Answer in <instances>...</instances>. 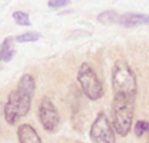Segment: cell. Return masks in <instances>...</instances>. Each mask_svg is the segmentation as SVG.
I'll use <instances>...</instances> for the list:
<instances>
[{
	"instance_id": "cell-4",
	"label": "cell",
	"mask_w": 149,
	"mask_h": 143,
	"mask_svg": "<svg viewBox=\"0 0 149 143\" xmlns=\"http://www.w3.org/2000/svg\"><path fill=\"white\" fill-rule=\"evenodd\" d=\"M79 81L84 94L91 101H97L103 95V87L95 72L86 63H83L77 72Z\"/></svg>"
},
{
	"instance_id": "cell-12",
	"label": "cell",
	"mask_w": 149,
	"mask_h": 143,
	"mask_svg": "<svg viewBox=\"0 0 149 143\" xmlns=\"http://www.w3.org/2000/svg\"><path fill=\"white\" fill-rule=\"evenodd\" d=\"M134 132L138 138H141L145 133L149 132V122L144 120H137L134 127Z\"/></svg>"
},
{
	"instance_id": "cell-2",
	"label": "cell",
	"mask_w": 149,
	"mask_h": 143,
	"mask_svg": "<svg viewBox=\"0 0 149 143\" xmlns=\"http://www.w3.org/2000/svg\"><path fill=\"white\" fill-rule=\"evenodd\" d=\"M135 98L114 95L111 105L112 123L115 131L122 137L130 132L133 124Z\"/></svg>"
},
{
	"instance_id": "cell-14",
	"label": "cell",
	"mask_w": 149,
	"mask_h": 143,
	"mask_svg": "<svg viewBox=\"0 0 149 143\" xmlns=\"http://www.w3.org/2000/svg\"><path fill=\"white\" fill-rule=\"evenodd\" d=\"M70 3V1L68 0H51L48 2V6L52 8H59L66 6Z\"/></svg>"
},
{
	"instance_id": "cell-7",
	"label": "cell",
	"mask_w": 149,
	"mask_h": 143,
	"mask_svg": "<svg viewBox=\"0 0 149 143\" xmlns=\"http://www.w3.org/2000/svg\"><path fill=\"white\" fill-rule=\"evenodd\" d=\"M119 23L126 28L140 25H149V15L135 12H126L120 16Z\"/></svg>"
},
{
	"instance_id": "cell-5",
	"label": "cell",
	"mask_w": 149,
	"mask_h": 143,
	"mask_svg": "<svg viewBox=\"0 0 149 143\" xmlns=\"http://www.w3.org/2000/svg\"><path fill=\"white\" fill-rule=\"evenodd\" d=\"M90 137L96 143H116L114 130L104 113H100L93 122Z\"/></svg>"
},
{
	"instance_id": "cell-15",
	"label": "cell",
	"mask_w": 149,
	"mask_h": 143,
	"mask_svg": "<svg viewBox=\"0 0 149 143\" xmlns=\"http://www.w3.org/2000/svg\"><path fill=\"white\" fill-rule=\"evenodd\" d=\"M148 143H149V136H148Z\"/></svg>"
},
{
	"instance_id": "cell-6",
	"label": "cell",
	"mask_w": 149,
	"mask_h": 143,
	"mask_svg": "<svg viewBox=\"0 0 149 143\" xmlns=\"http://www.w3.org/2000/svg\"><path fill=\"white\" fill-rule=\"evenodd\" d=\"M38 114L41 124L46 131H55L59 124L60 117L51 98L47 96L42 98L39 106Z\"/></svg>"
},
{
	"instance_id": "cell-8",
	"label": "cell",
	"mask_w": 149,
	"mask_h": 143,
	"mask_svg": "<svg viewBox=\"0 0 149 143\" xmlns=\"http://www.w3.org/2000/svg\"><path fill=\"white\" fill-rule=\"evenodd\" d=\"M17 136L19 143H42L36 130L29 124H22L19 127Z\"/></svg>"
},
{
	"instance_id": "cell-9",
	"label": "cell",
	"mask_w": 149,
	"mask_h": 143,
	"mask_svg": "<svg viewBox=\"0 0 149 143\" xmlns=\"http://www.w3.org/2000/svg\"><path fill=\"white\" fill-rule=\"evenodd\" d=\"M15 55V51L13 49V40L12 38L5 39L0 46V61L8 62L10 61Z\"/></svg>"
},
{
	"instance_id": "cell-1",
	"label": "cell",
	"mask_w": 149,
	"mask_h": 143,
	"mask_svg": "<svg viewBox=\"0 0 149 143\" xmlns=\"http://www.w3.org/2000/svg\"><path fill=\"white\" fill-rule=\"evenodd\" d=\"M35 90V81L31 74L22 76L16 90L9 94L3 113L6 121L10 125L16 124L30 111Z\"/></svg>"
},
{
	"instance_id": "cell-3",
	"label": "cell",
	"mask_w": 149,
	"mask_h": 143,
	"mask_svg": "<svg viewBox=\"0 0 149 143\" xmlns=\"http://www.w3.org/2000/svg\"><path fill=\"white\" fill-rule=\"evenodd\" d=\"M112 88L114 95L120 94L135 98L137 92V78L129 65L123 60H117L112 70Z\"/></svg>"
},
{
	"instance_id": "cell-10",
	"label": "cell",
	"mask_w": 149,
	"mask_h": 143,
	"mask_svg": "<svg viewBox=\"0 0 149 143\" xmlns=\"http://www.w3.org/2000/svg\"><path fill=\"white\" fill-rule=\"evenodd\" d=\"M120 16L114 10H105L97 17V21L104 25H111L119 22Z\"/></svg>"
},
{
	"instance_id": "cell-13",
	"label": "cell",
	"mask_w": 149,
	"mask_h": 143,
	"mask_svg": "<svg viewBox=\"0 0 149 143\" xmlns=\"http://www.w3.org/2000/svg\"><path fill=\"white\" fill-rule=\"evenodd\" d=\"M40 33L36 32H29L24 34L20 35L15 38L16 41L19 43L35 42L40 38Z\"/></svg>"
},
{
	"instance_id": "cell-11",
	"label": "cell",
	"mask_w": 149,
	"mask_h": 143,
	"mask_svg": "<svg viewBox=\"0 0 149 143\" xmlns=\"http://www.w3.org/2000/svg\"><path fill=\"white\" fill-rule=\"evenodd\" d=\"M13 18L15 21L18 25L22 26H31V22L30 21L29 14L26 13L23 11L17 10L13 13Z\"/></svg>"
}]
</instances>
